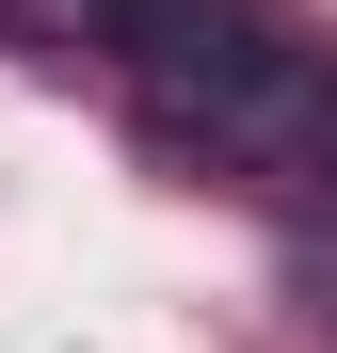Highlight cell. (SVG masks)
Masks as SVG:
<instances>
[{
    "instance_id": "7a4b0ae2",
    "label": "cell",
    "mask_w": 337,
    "mask_h": 353,
    "mask_svg": "<svg viewBox=\"0 0 337 353\" xmlns=\"http://www.w3.org/2000/svg\"><path fill=\"white\" fill-rule=\"evenodd\" d=\"M112 32H129V0H0V48H32V65H112Z\"/></svg>"
},
{
    "instance_id": "6da1fadb",
    "label": "cell",
    "mask_w": 337,
    "mask_h": 353,
    "mask_svg": "<svg viewBox=\"0 0 337 353\" xmlns=\"http://www.w3.org/2000/svg\"><path fill=\"white\" fill-rule=\"evenodd\" d=\"M112 81H129L145 145L193 161V176H241L273 209H305L337 176V48H305L257 0H129Z\"/></svg>"
},
{
    "instance_id": "3957f363",
    "label": "cell",
    "mask_w": 337,
    "mask_h": 353,
    "mask_svg": "<svg viewBox=\"0 0 337 353\" xmlns=\"http://www.w3.org/2000/svg\"><path fill=\"white\" fill-rule=\"evenodd\" d=\"M289 289H305V321H337V176L289 209Z\"/></svg>"
}]
</instances>
